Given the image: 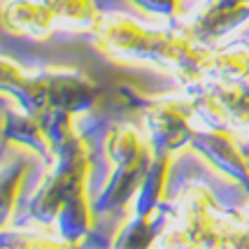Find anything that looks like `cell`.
<instances>
[{"label":"cell","mask_w":249,"mask_h":249,"mask_svg":"<svg viewBox=\"0 0 249 249\" xmlns=\"http://www.w3.org/2000/svg\"><path fill=\"white\" fill-rule=\"evenodd\" d=\"M133 5H138L140 10L152 12V14H161L173 19L175 14L179 12V0H130Z\"/></svg>","instance_id":"603a6c76"},{"label":"cell","mask_w":249,"mask_h":249,"mask_svg":"<svg viewBox=\"0 0 249 249\" xmlns=\"http://www.w3.org/2000/svg\"><path fill=\"white\" fill-rule=\"evenodd\" d=\"M184 231L191 247H221L224 238V226L212 210H184Z\"/></svg>","instance_id":"2e32d148"},{"label":"cell","mask_w":249,"mask_h":249,"mask_svg":"<svg viewBox=\"0 0 249 249\" xmlns=\"http://www.w3.org/2000/svg\"><path fill=\"white\" fill-rule=\"evenodd\" d=\"M26 175H28V168L23 163H12L2 173V224L7 221L12 207L17 205V200H19Z\"/></svg>","instance_id":"7402d4cb"},{"label":"cell","mask_w":249,"mask_h":249,"mask_svg":"<svg viewBox=\"0 0 249 249\" xmlns=\"http://www.w3.org/2000/svg\"><path fill=\"white\" fill-rule=\"evenodd\" d=\"M207 89L221 100V105L228 109L235 124H249V93L242 89L240 82L212 79L207 82Z\"/></svg>","instance_id":"d6986e66"},{"label":"cell","mask_w":249,"mask_h":249,"mask_svg":"<svg viewBox=\"0 0 249 249\" xmlns=\"http://www.w3.org/2000/svg\"><path fill=\"white\" fill-rule=\"evenodd\" d=\"M247 79H249V77H247Z\"/></svg>","instance_id":"4316f807"},{"label":"cell","mask_w":249,"mask_h":249,"mask_svg":"<svg viewBox=\"0 0 249 249\" xmlns=\"http://www.w3.org/2000/svg\"><path fill=\"white\" fill-rule=\"evenodd\" d=\"M144 117L152 133L149 144L154 149H168L175 154L177 149L191 144V138L196 133V128L191 126L194 119L191 103L175 100V98L152 100V105L144 109Z\"/></svg>","instance_id":"6da1fadb"},{"label":"cell","mask_w":249,"mask_h":249,"mask_svg":"<svg viewBox=\"0 0 249 249\" xmlns=\"http://www.w3.org/2000/svg\"><path fill=\"white\" fill-rule=\"evenodd\" d=\"M96 214L98 212L87 189L75 191L70 196L56 219L58 235L65 240V245H79L87 235H91L96 226Z\"/></svg>","instance_id":"30bf717a"},{"label":"cell","mask_w":249,"mask_h":249,"mask_svg":"<svg viewBox=\"0 0 249 249\" xmlns=\"http://www.w3.org/2000/svg\"><path fill=\"white\" fill-rule=\"evenodd\" d=\"M221 247H249V224L240 221V226H224Z\"/></svg>","instance_id":"cb8c5ba5"},{"label":"cell","mask_w":249,"mask_h":249,"mask_svg":"<svg viewBox=\"0 0 249 249\" xmlns=\"http://www.w3.org/2000/svg\"><path fill=\"white\" fill-rule=\"evenodd\" d=\"M56 14L42 0H7L2 7V23L5 28L19 35L42 37L52 31Z\"/></svg>","instance_id":"9c48e42d"},{"label":"cell","mask_w":249,"mask_h":249,"mask_svg":"<svg viewBox=\"0 0 249 249\" xmlns=\"http://www.w3.org/2000/svg\"><path fill=\"white\" fill-rule=\"evenodd\" d=\"M93 31H96L100 44L109 47L112 52L140 56V58L149 42V33H152L124 14H100Z\"/></svg>","instance_id":"8992f818"},{"label":"cell","mask_w":249,"mask_h":249,"mask_svg":"<svg viewBox=\"0 0 249 249\" xmlns=\"http://www.w3.org/2000/svg\"><path fill=\"white\" fill-rule=\"evenodd\" d=\"M0 82H2V91L14 98L23 112L40 114L42 109L49 107V89H47V79L42 75H26L17 63L5 58Z\"/></svg>","instance_id":"52a82bcc"},{"label":"cell","mask_w":249,"mask_h":249,"mask_svg":"<svg viewBox=\"0 0 249 249\" xmlns=\"http://www.w3.org/2000/svg\"><path fill=\"white\" fill-rule=\"evenodd\" d=\"M72 194H75V191L52 170V173L44 175L40 189H37L35 196H33L31 205H28V214H31L35 221L49 226V224H54L56 219H58V214H61V210H63V205H65V200H68Z\"/></svg>","instance_id":"7c38bea8"},{"label":"cell","mask_w":249,"mask_h":249,"mask_svg":"<svg viewBox=\"0 0 249 249\" xmlns=\"http://www.w3.org/2000/svg\"><path fill=\"white\" fill-rule=\"evenodd\" d=\"M49 89V105L68 109L72 114H89L96 107L100 91L96 82L79 70H47L42 72Z\"/></svg>","instance_id":"3957f363"},{"label":"cell","mask_w":249,"mask_h":249,"mask_svg":"<svg viewBox=\"0 0 249 249\" xmlns=\"http://www.w3.org/2000/svg\"><path fill=\"white\" fill-rule=\"evenodd\" d=\"M207 75L214 79L242 82L249 77V47L245 44H228L212 49L205 65Z\"/></svg>","instance_id":"5bb4252c"},{"label":"cell","mask_w":249,"mask_h":249,"mask_svg":"<svg viewBox=\"0 0 249 249\" xmlns=\"http://www.w3.org/2000/svg\"><path fill=\"white\" fill-rule=\"evenodd\" d=\"M2 138L10 142H17L21 147H28L44 163L54 161V152H52L49 138L44 133L40 114H31V112H23V109L21 112H10L7 107H2Z\"/></svg>","instance_id":"ba28073f"},{"label":"cell","mask_w":249,"mask_h":249,"mask_svg":"<svg viewBox=\"0 0 249 249\" xmlns=\"http://www.w3.org/2000/svg\"><path fill=\"white\" fill-rule=\"evenodd\" d=\"M152 144H147V152L142 154L138 161L128 165H114V173L109 175L107 184L103 186V191L93 198V207L98 214H107L117 212L121 207H126L130 200H135V196L140 191L144 170L152 161Z\"/></svg>","instance_id":"277c9868"},{"label":"cell","mask_w":249,"mask_h":249,"mask_svg":"<svg viewBox=\"0 0 249 249\" xmlns=\"http://www.w3.org/2000/svg\"><path fill=\"white\" fill-rule=\"evenodd\" d=\"M144 152H147V144L128 126H112L109 135L105 138V159L112 165H128L138 161Z\"/></svg>","instance_id":"e0dca14e"},{"label":"cell","mask_w":249,"mask_h":249,"mask_svg":"<svg viewBox=\"0 0 249 249\" xmlns=\"http://www.w3.org/2000/svg\"><path fill=\"white\" fill-rule=\"evenodd\" d=\"M224 2H249V0H224Z\"/></svg>","instance_id":"484cf974"},{"label":"cell","mask_w":249,"mask_h":249,"mask_svg":"<svg viewBox=\"0 0 249 249\" xmlns=\"http://www.w3.org/2000/svg\"><path fill=\"white\" fill-rule=\"evenodd\" d=\"M191 109H194L196 119H200L205 124V128L228 130L231 124H235L233 117L228 114V109L221 105V100H219L207 87L203 89V91L194 93V98H191Z\"/></svg>","instance_id":"ac0fdd59"},{"label":"cell","mask_w":249,"mask_h":249,"mask_svg":"<svg viewBox=\"0 0 249 249\" xmlns=\"http://www.w3.org/2000/svg\"><path fill=\"white\" fill-rule=\"evenodd\" d=\"M119 93L124 96V100H126V105H130L133 109H144L152 105V100L142 93L140 89H135V87H130V84H121L119 87Z\"/></svg>","instance_id":"d4e9b609"},{"label":"cell","mask_w":249,"mask_h":249,"mask_svg":"<svg viewBox=\"0 0 249 249\" xmlns=\"http://www.w3.org/2000/svg\"><path fill=\"white\" fill-rule=\"evenodd\" d=\"M152 214H133V217L119 228L117 238L112 240V247H149L154 245V240L161 235V226L165 214L154 217Z\"/></svg>","instance_id":"9a60e30c"},{"label":"cell","mask_w":249,"mask_h":249,"mask_svg":"<svg viewBox=\"0 0 249 249\" xmlns=\"http://www.w3.org/2000/svg\"><path fill=\"white\" fill-rule=\"evenodd\" d=\"M189 147L200 154L203 159H207L219 173H224L226 177L240 182L242 189L249 184V156L240 149V144L235 142V135L231 133V128L196 130Z\"/></svg>","instance_id":"7a4b0ae2"},{"label":"cell","mask_w":249,"mask_h":249,"mask_svg":"<svg viewBox=\"0 0 249 249\" xmlns=\"http://www.w3.org/2000/svg\"><path fill=\"white\" fill-rule=\"evenodd\" d=\"M194 42H198V40H196L191 26L189 28H170V31H152L142 58H149V61L161 65L170 63L177 68V63L182 61V56Z\"/></svg>","instance_id":"4fadbf2b"},{"label":"cell","mask_w":249,"mask_h":249,"mask_svg":"<svg viewBox=\"0 0 249 249\" xmlns=\"http://www.w3.org/2000/svg\"><path fill=\"white\" fill-rule=\"evenodd\" d=\"M44 5L56 14V19H65L77 26H96L100 19V12L96 7V0H42Z\"/></svg>","instance_id":"ffe728a7"},{"label":"cell","mask_w":249,"mask_h":249,"mask_svg":"<svg viewBox=\"0 0 249 249\" xmlns=\"http://www.w3.org/2000/svg\"><path fill=\"white\" fill-rule=\"evenodd\" d=\"M152 161L144 170L140 191L135 196V212L138 214H152L161 207L163 194L170 177V165H173V152L168 149H154L152 147Z\"/></svg>","instance_id":"8fae6325"},{"label":"cell","mask_w":249,"mask_h":249,"mask_svg":"<svg viewBox=\"0 0 249 249\" xmlns=\"http://www.w3.org/2000/svg\"><path fill=\"white\" fill-rule=\"evenodd\" d=\"M249 21V2H224V0H210L203 12L191 23L196 40L210 44L235 31Z\"/></svg>","instance_id":"5b68a950"},{"label":"cell","mask_w":249,"mask_h":249,"mask_svg":"<svg viewBox=\"0 0 249 249\" xmlns=\"http://www.w3.org/2000/svg\"><path fill=\"white\" fill-rule=\"evenodd\" d=\"M75 114L68 112V109H61V107H49L40 112V119H42V126H44V133L49 138V144H52V152L56 147L65 142L72 133H77V126H75Z\"/></svg>","instance_id":"44dd1931"}]
</instances>
